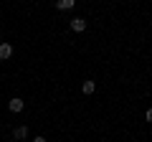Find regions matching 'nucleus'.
I'll return each mask as SVG.
<instances>
[{
  "instance_id": "obj_1",
  "label": "nucleus",
  "mask_w": 152,
  "mask_h": 142,
  "mask_svg": "<svg viewBox=\"0 0 152 142\" xmlns=\"http://www.w3.org/2000/svg\"><path fill=\"white\" fill-rule=\"evenodd\" d=\"M23 107H26V102H23L20 97H13L10 102H8V109L10 112H23Z\"/></svg>"
},
{
  "instance_id": "obj_2",
  "label": "nucleus",
  "mask_w": 152,
  "mask_h": 142,
  "mask_svg": "<svg viewBox=\"0 0 152 142\" xmlns=\"http://www.w3.org/2000/svg\"><path fill=\"white\" fill-rule=\"evenodd\" d=\"M71 31H76V33L86 31V20H84V18H74V20H71Z\"/></svg>"
},
{
  "instance_id": "obj_3",
  "label": "nucleus",
  "mask_w": 152,
  "mask_h": 142,
  "mask_svg": "<svg viewBox=\"0 0 152 142\" xmlns=\"http://www.w3.org/2000/svg\"><path fill=\"white\" fill-rule=\"evenodd\" d=\"M13 56V46L10 43H0V61H5Z\"/></svg>"
},
{
  "instance_id": "obj_4",
  "label": "nucleus",
  "mask_w": 152,
  "mask_h": 142,
  "mask_svg": "<svg viewBox=\"0 0 152 142\" xmlns=\"http://www.w3.org/2000/svg\"><path fill=\"white\" fill-rule=\"evenodd\" d=\"M13 137H15V140H23V137H28V127H26V124L15 127V130H13Z\"/></svg>"
},
{
  "instance_id": "obj_5",
  "label": "nucleus",
  "mask_w": 152,
  "mask_h": 142,
  "mask_svg": "<svg viewBox=\"0 0 152 142\" xmlns=\"http://www.w3.org/2000/svg\"><path fill=\"white\" fill-rule=\"evenodd\" d=\"M94 89H96V84H94V81H84L81 84V91L84 94H94Z\"/></svg>"
},
{
  "instance_id": "obj_6",
  "label": "nucleus",
  "mask_w": 152,
  "mask_h": 142,
  "mask_svg": "<svg viewBox=\"0 0 152 142\" xmlns=\"http://www.w3.org/2000/svg\"><path fill=\"white\" fill-rule=\"evenodd\" d=\"M56 8H58V10H69V8H74V0H58Z\"/></svg>"
},
{
  "instance_id": "obj_7",
  "label": "nucleus",
  "mask_w": 152,
  "mask_h": 142,
  "mask_svg": "<svg viewBox=\"0 0 152 142\" xmlns=\"http://www.w3.org/2000/svg\"><path fill=\"white\" fill-rule=\"evenodd\" d=\"M145 117H147V122H152V109H147V114H145Z\"/></svg>"
},
{
  "instance_id": "obj_8",
  "label": "nucleus",
  "mask_w": 152,
  "mask_h": 142,
  "mask_svg": "<svg viewBox=\"0 0 152 142\" xmlns=\"http://www.w3.org/2000/svg\"><path fill=\"white\" fill-rule=\"evenodd\" d=\"M33 142H46V137H36V140H33Z\"/></svg>"
}]
</instances>
